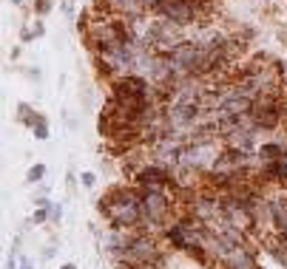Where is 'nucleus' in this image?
Segmentation results:
<instances>
[{
  "label": "nucleus",
  "mask_w": 287,
  "mask_h": 269,
  "mask_svg": "<svg viewBox=\"0 0 287 269\" xmlns=\"http://www.w3.org/2000/svg\"><path fill=\"white\" fill-rule=\"evenodd\" d=\"M97 213L111 224V230H139L142 227V190L139 187H125V184H114L100 196L97 201Z\"/></svg>",
  "instance_id": "obj_1"
},
{
  "label": "nucleus",
  "mask_w": 287,
  "mask_h": 269,
  "mask_svg": "<svg viewBox=\"0 0 287 269\" xmlns=\"http://www.w3.org/2000/svg\"><path fill=\"white\" fill-rule=\"evenodd\" d=\"M171 221H174V198L165 190H154V187L142 190V227L139 230H165Z\"/></svg>",
  "instance_id": "obj_2"
},
{
  "label": "nucleus",
  "mask_w": 287,
  "mask_h": 269,
  "mask_svg": "<svg viewBox=\"0 0 287 269\" xmlns=\"http://www.w3.org/2000/svg\"><path fill=\"white\" fill-rule=\"evenodd\" d=\"M250 122H253L262 133H273L284 125V85L281 91L273 94H262L253 99V111H250Z\"/></svg>",
  "instance_id": "obj_3"
},
{
  "label": "nucleus",
  "mask_w": 287,
  "mask_h": 269,
  "mask_svg": "<svg viewBox=\"0 0 287 269\" xmlns=\"http://www.w3.org/2000/svg\"><path fill=\"white\" fill-rule=\"evenodd\" d=\"M151 15L165 17V20L179 23V26H185V29L202 26V23H205V17H207L199 6H193L191 0H160V6L154 9Z\"/></svg>",
  "instance_id": "obj_4"
},
{
  "label": "nucleus",
  "mask_w": 287,
  "mask_h": 269,
  "mask_svg": "<svg viewBox=\"0 0 287 269\" xmlns=\"http://www.w3.org/2000/svg\"><path fill=\"white\" fill-rule=\"evenodd\" d=\"M134 184L136 187H154V190H168V187H176V179H174V170L162 162H148L142 165L139 170L134 173Z\"/></svg>",
  "instance_id": "obj_5"
},
{
  "label": "nucleus",
  "mask_w": 287,
  "mask_h": 269,
  "mask_svg": "<svg viewBox=\"0 0 287 269\" xmlns=\"http://www.w3.org/2000/svg\"><path fill=\"white\" fill-rule=\"evenodd\" d=\"M216 269H259V255L250 244H239L216 263Z\"/></svg>",
  "instance_id": "obj_6"
},
{
  "label": "nucleus",
  "mask_w": 287,
  "mask_h": 269,
  "mask_svg": "<svg viewBox=\"0 0 287 269\" xmlns=\"http://www.w3.org/2000/svg\"><path fill=\"white\" fill-rule=\"evenodd\" d=\"M270 218H273V232H279L287 241V193L284 190L270 196Z\"/></svg>",
  "instance_id": "obj_7"
},
{
  "label": "nucleus",
  "mask_w": 287,
  "mask_h": 269,
  "mask_svg": "<svg viewBox=\"0 0 287 269\" xmlns=\"http://www.w3.org/2000/svg\"><path fill=\"white\" fill-rule=\"evenodd\" d=\"M34 133V139L37 142H43V139H48V133H51V127H48V119H46V113H37V119H34V125L29 127Z\"/></svg>",
  "instance_id": "obj_8"
},
{
  "label": "nucleus",
  "mask_w": 287,
  "mask_h": 269,
  "mask_svg": "<svg viewBox=\"0 0 287 269\" xmlns=\"http://www.w3.org/2000/svg\"><path fill=\"white\" fill-rule=\"evenodd\" d=\"M37 113H40V111H34L29 102H20V105H17V122H20V125H26V127H32V125H34Z\"/></svg>",
  "instance_id": "obj_9"
},
{
  "label": "nucleus",
  "mask_w": 287,
  "mask_h": 269,
  "mask_svg": "<svg viewBox=\"0 0 287 269\" xmlns=\"http://www.w3.org/2000/svg\"><path fill=\"white\" fill-rule=\"evenodd\" d=\"M46 179V165H32L29 167V173H26V182L29 184H40Z\"/></svg>",
  "instance_id": "obj_10"
},
{
  "label": "nucleus",
  "mask_w": 287,
  "mask_h": 269,
  "mask_svg": "<svg viewBox=\"0 0 287 269\" xmlns=\"http://www.w3.org/2000/svg\"><path fill=\"white\" fill-rule=\"evenodd\" d=\"M48 218H51V224L63 221V204H60V201H51V204H48Z\"/></svg>",
  "instance_id": "obj_11"
},
{
  "label": "nucleus",
  "mask_w": 287,
  "mask_h": 269,
  "mask_svg": "<svg viewBox=\"0 0 287 269\" xmlns=\"http://www.w3.org/2000/svg\"><path fill=\"white\" fill-rule=\"evenodd\" d=\"M51 9H54V0H34V15L37 17H46Z\"/></svg>",
  "instance_id": "obj_12"
},
{
  "label": "nucleus",
  "mask_w": 287,
  "mask_h": 269,
  "mask_svg": "<svg viewBox=\"0 0 287 269\" xmlns=\"http://www.w3.org/2000/svg\"><path fill=\"white\" fill-rule=\"evenodd\" d=\"M32 224H51V218H48V207H34Z\"/></svg>",
  "instance_id": "obj_13"
},
{
  "label": "nucleus",
  "mask_w": 287,
  "mask_h": 269,
  "mask_svg": "<svg viewBox=\"0 0 287 269\" xmlns=\"http://www.w3.org/2000/svg\"><path fill=\"white\" fill-rule=\"evenodd\" d=\"M80 184L86 187V190H94V187H97V173H91V170H83V173H80Z\"/></svg>",
  "instance_id": "obj_14"
},
{
  "label": "nucleus",
  "mask_w": 287,
  "mask_h": 269,
  "mask_svg": "<svg viewBox=\"0 0 287 269\" xmlns=\"http://www.w3.org/2000/svg\"><path fill=\"white\" fill-rule=\"evenodd\" d=\"M20 40H23V43H32V40H34L32 26H23V29H20Z\"/></svg>",
  "instance_id": "obj_15"
},
{
  "label": "nucleus",
  "mask_w": 287,
  "mask_h": 269,
  "mask_svg": "<svg viewBox=\"0 0 287 269\" xmlns=\"http://www.w3.org/2000/svg\"><path fill=\"white\" fill-rule=\"evenodd\" d=\"M65 187H68L71 193H74V187H77V176H74V170H68V173H65Z\"/></svg>",
  "instance_id": "obj_16"
},
{
  "label": "nucleus",
  "mask_w": 287,
  "mask_h": 269,
  "mask_svg": "<svg viewBox=\"0 0 287 269\" xmlns=\"http://www.w3.org/2000/svg\"><path fill=\"white\" fill-rule=\"evenodd\" d=\"M32 32H34V37H43V34H46V26H43V17H40V20H34Z\"/></svg>",
  "instance_id": "obj_17"
},
{
  "label": "nucleus",
  "mask_w": 287,
  "mask_h": 269,
  "mask_svg": "<svg viewBox=\"0 0 287 269\" xmlns=\"http://www.w3.org/2000/svg\"><path fill=\"white\" fill-rule=\"evenodd\" d=\"M142 3H145V9H148V12H154V9L160 6V0H142Z\"/></svg>",
  "instance_id": "obj_18"
},
{
  "label": "nucleus",
  "mask_w": 287,
  "mask_h": 269,
  "mask_svg": "<svg viewBox=\"0 0 287 269\" xmlns=\"http://www.w3.org/2000/svg\"><path fill=\"white\" fill-rule=\"evenodd\" d=\"M63 12H65V15H71V12H74V3H71V0H63Z\"/></svg>",
  "instance_id": "obj_19"
},
{
  "label": "nucleus",
  "mask_w": 287,
  "mask_h": 269,
  "mask_svg": "<svg viewBox=\"0 0 287 269\" xmlns=\"http://www.w3.org/2000/svg\"><path fill=\"white\" fill-rule=\"evenodd\" d=\"M20 269H34V263L29 258H20Z\"/></svg>",
  "instance_id": "obj_20"
},
{
  "label": "nucleus",
  "mask_w": 287,
  "mask_h": 269,
  "mask_svg": "<svg viewBox=\"0 0 287 269\" xmlns=\"http://www.w3.org/2000/svg\"><path fill=\"white\" fill-rule=\"evenodd\" d=\"M279 40H281V43H287V26H279Z\"/></svg>",
  "instance_id": "obj_21"
},
{
  "label": "nucleus",
  "mask_w": 287,
  "mask_h": 269,
  "mask_svg": "<svg viewBox=\"0 0 287 269\" xmlns=\"http://www.w3.org/2000/svg\"><path fill=\"white\" fill-rule=\"evenodd\" d=\"M6 269H20V263H17L15 258H9V261H6Z\"/></svg>",
  "instance_id": "obj_22"
},
{
  "label": "nucleus",
  "mask_w": 287,
  "mask_h": 269,
  "mask_svg": "<svg viewBox=\"0 0 287 269\" xmlns=\"http://www.w3.org/2000/svg\"><path fill=\"white\" fill-rule=\"evenodd\" d=\"M60 269H80V266H77V263H63Z\"/></svg>",
  "instance_id": "obj_23"
},
{
  "label": "nucleus",
  "mask_w": 287,
  "mask_h": 269,
  "mask_svg": "<svg viewBox=\"0 0 287 269\" xmlns=\"http://www.w3.org/2000/svg\"><path fill=\"white\" fill-rule=\"evenodd\" d=\"M12 3H15V6H23V3H26V0H12Z\"/></svg>",
  "instance_id": "obj_24"
},
{
  "label": "nucleus",
  "mask_w": 287,
  "mask_h": 269,
  "mask_svg": "<svg viewBox=\"0 0 287 269\" xmlns=\"http://www.w3.org/2000/svg\"><path fill=\"white\" fill-rule=\"evenodd\" d=\"M284 125H287V99H284Z\"/></svg>",
  "instance_id": "obj_25"
}]
</instances>
